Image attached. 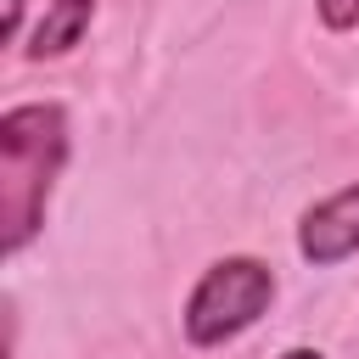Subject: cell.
Wrapping results in <instances>:
<instances>
[{
  "instance_id": "obj_3",
  "label": "cell",
  "mask_w": 359,
  "mask_h": 359,
  "mask_svg": "<svg viewBox=\"0 0 359 359\" xmlns=\"http://www.w3.org/2000/svg\"><path fill=\"white\" fill-rule=\"evenodd\" d=\"M297 252L314 269H331V264H342V258L359 252V180H348L342 191H331L314 208H303V219H297Z\"/></svg>"
},
{
  "instance_id": "obj_1",
  "label": "cell",
  "mask_w": 359,
  "mask_h": 359,
  "mask_svg": "<svg viewBox=\"0 0 359 359\" xmlns=\"http://www.w3.org/2000/svg\"><path fill=\"white\" fill-rule=\"evenodd\" d=\"M67 151L73 135L56 101H17L0 112V252L6 258H17L39 236Z\"/></svg>"
},
{
  "instance_id": "obj_5",
  "label": "cell",
  "mask_w": 359,
  "mask_h": 359,
  "mask_svg": "<svg viewBox=\"0 0 359 359\" xmlns=\"http://www.w3.org/2000/svg\"><path fill=\"white\" fill-rule=\"evenodd\" d=\"M314 11H320V22H325L331 34L359 28V0H314Z\"/></svg>"
},
{
  "instance_id": "obj_7",
  "label": "cell",
  "mask_w": 359,
  "mask_h": 359,
  "mask_svg": "<svg viewBox=\"0 0 359 359\" xmlns=\"http://www.w3.org/2000/svg\"><path fill=\"white\" fill-rule=\"evenodd\" d=\"M280 359H325V353H320V348H286Z\"/></svg>"
},
{
  "instance_id": "obj_4",
  "label": "cell",
  "mask_w": 359,
  "mask_h": 359,
  "mask_svg": "<svg viewBox=\"0 0 359 359\" xmlns=\"http://www.w3.org/2000/svg\"><path fill=\"white\" fill-rule=\"evenodd\" d=\"M90 22H95V0H50L45 6V17L28 28V56L34 62H50V56H67L84 34H90Z\"/></svg>"
},
{
  "instance_id": "obj_6",
  "label": "cell",
  "mask_w": 359,
  "mask_h": 359,
  "mask_svg": "<svg viewBox=\"0 0 359 359\" xmlns=\"http://www.w3.org/2000/svg\"><path fill=\"white\" fill-rule=\"evenodd\" d=\"M22 6H28V0H6V22H0V39H6V45L22 39Z\"/></svg>"
},
{
  "instance_id": "obj_2",
  "label": "cell",
  "mask_w": 359,
  "mask_h": 359,
  "mask_svg": "<svg viewBox=\"0 0 359 359\" xmlns=\"http://www.w3.org/2000/svg\"><path fill=\"white\" fill-rule=\"evenodd\" d=\"M269 303H275V269L264 258H247V252L213 258L196 275V286H191V297L180 309L185 342L191 348H224L230 337L258 325Z\"/></svg>"
}]
</instances>
